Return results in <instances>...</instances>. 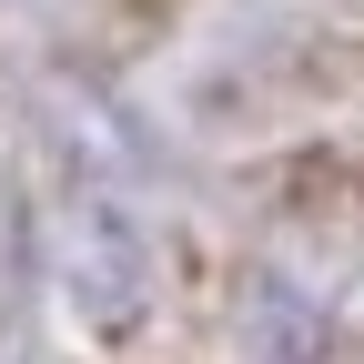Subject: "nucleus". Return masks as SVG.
I'll list each match as a JSON object with an SVG mask.
<instances>
[{
  "instance_id": "obj_1",
  "label": "nucleus",
  "mask_w": 364,
  "mask_h": 364,
  "mask_svg": "<svg viewBox=\"0 0 364 364\" xmlns=\"http://www.w3.org/2000/svg\"><path fill=\"white\" fill-rule=\"evenodd\" d=\"M71 294H81V314H91V324H122V314H142V243H132L122 223H81Z\"/></svg>"
}]
</instances>
